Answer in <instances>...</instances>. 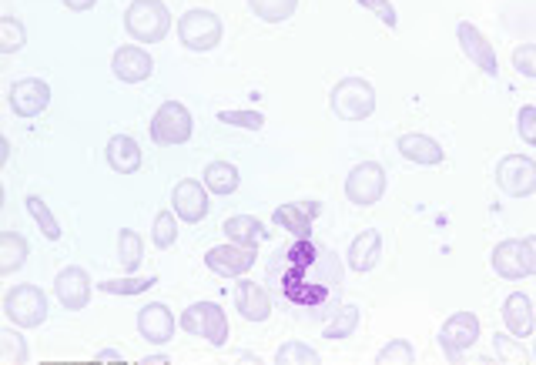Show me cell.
Returning <instances> with one entry per match:
<instances>
[{"mask_svg":"<svg viewBox=\"0 0 536 365\" xmlns=\"http://www.w3.org/2000/svg\"><path fill=\"white\" fill-rule=\"evenodd\" d=\"M124 31L138 44H161L171 31V11L161 0H134L124 11Z\"/></svg>","mask_w":536,"mask_h":365,"instance_id":"1","label":"cell"},{"mask_svg":"<svg viewBox=\"0 0 536 365\" xmlns=\"http://www.w3.org/2000/svg\"><path fill=\"white\" fill-rule=\"evenodd\" d=\"M47 312H51V305H47L44 288H37V285H14L11 292L4 295V315L24 332L41 329L47 322Z\"/></svg>","mask_w":536,"mask_h":365,"instance_id":"2","label":"cell"},{"mask_svg":"<svg viewBox=\"0 0 536 365\" xmlns=\"http://www.w3.org/2000/svg\"><path fill=\"white\" fill-rule=\"evenodd\" d=\"M178 329H185L188 335H198V339H205L208 345L222 349L228 342V315L218 302H195L181 312Z\"/></svg>","mask_w":536,"mask_h":365,"instance_id":"3","label":"cell"},{"mask_svg":"<svg viewBox=\"0 0 536 365\" xmlns=\"http://www.w3.org/2000/svg\"><path fill=\"white\" fill-rule=\"evenodd\" d=\"M332 111L342 121H366L376 111V88L366 78H342L332 88Z\"/></svg>","mask_w":536,"mask_h":365,"instance_id":"4","label":"cell"},{"mask_svg":"<svg viewBox=\"0 0 536 365\" xmlns=\"http://www.w3.org/2000/svg\"><path fill=\"white\" fill-rule=\"evenodd\" d=\"M151 141L165 144V148H175V144H185L195 131V118L181 101H161V108L155 111V118L148 124Z\"/></svg>","mask_w":536,"mask_h":365,"instance_id":"5","label":"cell"},{"mask_svg":"<svg viewBox=\"0 0 536 365\" xmlns=\"http://www.w3.org/2000/svg\"><path fill=\"white\" fill-rule=\"evenodd\" d=\"M222 17L212 14V11H201V7H195V11H185L178 21V37L181 44L188 47V51H212V47L222 44Z\"/></svg>","mask_w":536,"mask_h":365,"instance_id":"6","label":"cell"},{"mask_svg":"<svg viewBox=\"0 0 536 365\" xmlns=\"http://www.w3.org/2000/svg\"><path fill=\"white\" fill-rule=\"evenodd\" d=\"M480 332V319L473 312H453L443 322V329H439V349L446 352L449 362H459L466 349H473L480 342Z\"/></svg>","mask_w":536,"mask_h":365,"instance_id":"7","label":"cell"},{"mask_svg":"<svg viewBox=\"0 0 536 365\" xmlns=\"http://www.w3.org/2000/svg\"><path fill=\"white\" fill-rule=\"evenodd\" d=\"M496 185L506 198H530L536 191V161L530 155H506L496 165Z\"/></svg>","mask_w":536,"mask_h":365,"instance_id":"8","label":"cell"},{"mask_svg":"<svg viewBox=\"0 0 536 365\" xmlns=\"http://www.w3.org/2000/svg\"><path fill=\"white\" fill-rule=\"evenodd\" d=\"M382 195H386V168H382L379 161H362V165L349 171L346 198L352 205L369 208V205H376V201H382Z\"/></svg>","mask_w":536,"mask_h":365,"instance_id":"9","label":"cell"},{"mask_svg":"<svg viewBox=\"0 0 536 365\" xmlns=\"http://www.w3.org/2000/svg\"><path fill=\"white\" fill-rule=\"evenodd\" d=\"M91 292H94V282H91V275L84 272L81 265H67L54 278V295H57V302H61L67 312L88 309Z\"/></svg>","mask_w":536,"mask_h":365,"instance_id":"10","label":"cell"},{"mask_svg":"<svg viewBox=\"0 0 536 365\" xmlns=\"http://www.w3.org/2000/svg\"><path fill=\"white\" fill-rule=\"evenodd\" d=\"M258 258V245H218L212 252H205V265L212 268L218 278H242L245 272H252Z\"/></svg>","mask_w":536,"mask_h":365,"instance_id":"11","label":"cell"},{"mask_svg":"<svg viewBox=\"0 0 536 365\" xmlns=\"http://www.w3.org/2000/svg\"><path fill=\"white\" fill-rule=\"evenodd\" d=\"M7 104H11V111L21 114V118H37V114H44L47 104H51V84L44 78L14 81L11 91H7Z\"/></svg>","mask_w":536,"mask_h":365,"instance_id":"12","label":"cell"},{"mask_svg":"<svg viewBox=\"0 0 536 365\" xmlns=\"http://www.w3.org/2000/svg\"><path fill=\"white\" fill-rule=\"evenodd\" d=\"M111 71L124 84H145L155 74V57L138 44H124L111 57Z\"/></svg>","mask_w":536,"mask_h":365,"instance_id":"13","label":"cell"},{"mask_svg":"<svg viewBox=\"0 0 536 365\" xmlns=\"http://www.w3.org/2000/svg\"><path fill=\"white\" fill-rule=\"evenodd\" d=\"M171 208L185 225H198L201 218L208 215V188L205 181L195 178H181L175 191H171Z\"/></svg>","mask_w":536,"mask_h":365,"instance_id":"14","label":"cell"},{"mask_svg":"<svg viewBox=\"0 0 536 365\" xmlns=\"http://www.w3.org/2000/svg\"><path fill=\"white\" fill-rule=\"evenodd\" d=\"M456 37H459V47H463V54L469 57V61L480 67L483 74H490V78H496V71H500V61H496L493 44L486 41L480 27L469 24V21H459V24H456Z\"/></svg>","mask_w":536,"mask_h":365,"instance_id":"15","label":"cell"},{"mask_svg":"<svg viewBox=\"0 0 536 365\" xmlns=\"http://www.w3.org/2000/svg\"><path fill=\"white\" fill-rule=\"evenodd\" d=\"M178 322H175V312L168 309V305L161 302H148L145 309L138 312V332L141 339L151 342V345H165L171 342V335H175Z\"/></svg>","mask_w":536,"mask_h":365,"instance_id":"16","label":"cell"},{"mask_svg":"<svg viewBox=\"0 0 536 365\" xmlns=\"http://www.w3.org/2000/svg\"><path fill=\"white\" fill-rule=\"evenodd\" d=\"M322 215L319 201H289V205L275 208V225H282L285 232H292L295 238H312V225L315 218Z\"/></svg>","mask_w":536,"mask_h":365,"instance_id":"17","label":"cell"},{"mask_svg":"<svg viewBox=\"0 0 536 365\" xmlns=\"http://www.w3.org/2000/svg\"><path fill=\"white\" fill-rule=\"evenodd\" d=\"M396 148H399V155L406 158V161H413V165L419 168H436V165H443V144H439L436 138H429V134L423 131H409V134H402V138L396 141Z\"/></svg>","mask_w":536,"mask_h":365,"instance_id":"18","label":"cell"},{"mask_svg":"<svg viewBox=\"0 0 536 365\" xmlns=\"http://www.w3.org/2000/svg\"><path fill=\"white\" fill-rule=\"evenodd\" d=\"M235 309L245 322H268V315H272V295L258 282L242 278L235 285Z\"/></svg>","mask_w":536,"mask_h":365,"instance_id":"19","label":"cell"},{"mask_svg":"<svg viewBox=\"0 0 536 365\" xmlns=\"http://www.w3.org/2000/svg\"><path fill=\"white\" fill-rule=\"evenodd\" d=\"M503 322H506V329H510V335H516V339H526V335H533L536 332V312H533V299H530V295H523V292L506 295Z\"/></svg>","mask_w":536,"mask_h":365,"instance_id":"20","label":"cell"},{"mask_svg":"<svg viewBox=\"0 0 536 365\" xmlns=\"http://www.w3.org/2000/svg\"><path fill=\"white\" fill-rule=\"evenodd\" d=\"M379 258H382V235L376 232V228L359 232L356 238H352V245H349V272L366 275V272H372V268L379 265Z\"/></svg>","mask_w":536,"mask_h":365,"instance_id":"21","label":"cell"},{"mask_svg":"<svg viewBox=\"0 0 536 365\" xmlns=\"http://www.w3.org/2000/svg\"><path fill=\"white\" fill-rule=\"evenodd\" d=\"M104 158H108V165L118 171V175H134V171L141 168V148L131 134H114L108 141V148H104Z\"/></svg>","mask_w":536,"mask_h":365,"instance_id":"22","label":"cell"},{"mask_svg":"<svg viewBox=\"0 0 536 365\" xmlns=\"http://www.w3.org/2000/svg\"><path fill=\"white\" fill-rule=\"evenodd\" d=\"M493 272L500 278H510V282H520L530 272H526V262H523V242H516V238H506L493 248Z\"/></svg>","mask_w":536,"mask_h":365,"instance_id":"23","label":"cell"},{"mask_svg":"<svg viewBox=\"0 0 536 365\" xmlns=\"http://www.w3.org/2000/svg\"><path fill=\"white\" fill-rule=\"evenodd\" d=\"M31 255V242L17 232H0V275H14Z\"/></svg>","mask_w":536,"mask_h":365,"instance_id":"24","label":"cell"},{"mask_svg":"<svg viewBox=\"0 0 536 365\" xmlns=\"http://www.w3.org/2000/svg\"><path fill=\"white\" fill-rule=\"evenodd\" d=\"M225 238L228 242H238V245H258L268 238V228L258 222L255 215H232L225 222Z\"/></svg>","mask_w":536,"mask_h":365,"instance_id":"25","label":"cell"},{"mask_svg":"<svg viewBox=\"0 0 536 365\" xmlns=\"http://www.w3.org/2000/svg\"><path fill=\"white\" fill-rule=\"evenodd\" d=\"M205 188L215 191V195H235L238 185H242V175H238V168L232 161H212V165H205Z\"/></svg>","mask_w":536,"mask_h":365,"instance_id":"26","label":"cell"},{"mask_svg":"<svg viewBox=\"0 0 536 365\" xmlns=\"http://www.w3.org/2000/svg\"><path fill=\"white\" fill-rule=\"evenodd\" d=\"M118 262L124 268V275H138L141 262H145V242L131 228H121L118 232Z\"/></svg>","mask_w":536,"mask_h":365,"instance_id":"27","label":"cell"},{"mask_svg":"<svg viewBox=\"0 0 536 365\" xmlns=\"http://www.w3.org/2000/svg\"><path fill=\"white\" fill-rule=\"evenodd\" d=\"M248 7H252V14L258 17V21L282 24V21H289V17H295V11H299V0H248Z\"/></svg>","mask_w":536,"mask_h":365,"instance_id":"28","label":"cell"},{"mask_svg":"<svg viewBox=\"0 0 536 365\" xmlns=\"http://www.w3.org/2000/svg\"><path fill=\"white\" fill-rule=\"evenodd\" d=\"M24 205H27V211H31V218L37 222V228H41V235L47 238V242H57V238H61V222H57L54 211L47 208V201L41 195H27Z\"/></svg>","mask_w":536,"mask_h":365,"instance_id":"29","label":"cell"},{"mask_svg":"<svg viewBox=\"0 0 536 365\" xmlns=\"http://www.w3.org/2000/svg\"><path fill=\"white\" fill-rule=\"evenodd\" d=\"M359 325V305H339V315L335 319H325L322 322V335L325 339H349Z\"/></svg>","mask_w":536,"mask_h":365,"instance_id":"30","label":"cell"},{"mask_svg":"<svg viewBox=\"0 0 536 365\" xmlns=\"http://www.w3.org/2000/svg\"><path fill=\"white\" fill-rule=\"evenodd\" d=\"M158 278L148 275V278H138V275H124V278H104L98 285L104 295H141L148 292V288H155Z\"/></svg>","mask_w":536,"mask_h":365,"instance_id":"31","label":"cell"},{"mask_svg":"<svg viewBox=\"0 0 536 365\" xmlns=\"http://www.w3.org/2000/svg\"><path fill=\"white\" fill-rule=\"evenodd\" d=\"M151 242H155L161 252L175 248V242H178V215L175 211H165V208L158 211L155 225H151Z\"/></svg>","mask_w":536,"mask_h":365,"instance_id":"32","label":"cell"},{"mask_svg":"<svg viewBox=\"0 0 536 365\" xmlns=\"http://www.w3.org/2000/svg\"><path fill=\"white\" fill-rule=\"evenodd\" d=\"M322 355L305 342H285L275 352V365H319Z\"/></svg>","mask_w":536,"mask_h":365,"instance_id":"33","label":"cell"},{"mask_svg":"<svg viewBox=\"0 0 536 365\" xmlns=\"http://www.w3.org/2000/svg\"><path fill=\"white\" fill-rule=\"evenodd\" d=\"M0 362L4 365H21L31 362V352H27V342L21 339L17 329H4L0 332Z\"/></svg>","mask_w":536,"mask_h":365,"instance_id":"34","label":"cell"},{"mask_svg":"<svg viewBox=\"0 0 536 365\" xmlns=\"http://www.w3.org/2000/svg\"><path fill=\"white\" fill-rule=\"evenodd\" d=\"M413 362H416V349L406 339H392L376 352V365H413Z\"/></svg>","mask_w":536,"mask_h":365,"instance_id":"35","label":"cell"},{"mask_svg":"<svg viewBox=\"0 0 536 365\" xmlns=\"http://www.w3.org/2000/svg\"><path fill=\"white\" fill-rule=\"evenodd\" d=\"M27 44V31L17 17H0V54H17Z\"/></svg>","mask_w":536,"mask_h":365,"instance_id":"36","label":"cell"},{"mask_svg":"<svg viewBox=\"0 0 536 365\" xmlns=\"http://www.w3.org/2000/svg\"><path fill=\"white\" fill-rule=\"evenodd\" d=\"M218 121L235 124V128H248V131H262L265 128V114L262 111H218Z\"/></svg>","mask_w":536,"mask_h":365,"instance_id":"37","label":"cell"},{"mask_svg":"<svg viewBox=\"0 0 536 365\" xmlns=\"http://www.w3.org/2000/svg\"><path fill=\"white\" fill-rule=\"evenodd\" d=\"M516 134L530 144V148H536V104H523L520 114H516Z\"/></svg>","mask_w":536,"mask_h":365,"instance_id":"38","label":"cell"},{"mask_svg":"<svg viewBox=\"0 0 536 365\" xmlns=\"http://www.w3.org/2000/svg\"><path fill=\"white\" fill-rule=\"evenodd\" d=\"M513 67L523 74V78L536 81V44H520L513 51Z\"/></svg>","mask_w":536,"mask_h":365,"instance_id":"39","label":"cell"},{"mask_svg":"<svg viewBox=\"0 0 536 365\" xmlns=\"http://www.w3.org/2000/svg\"><path fill=\"white\" fill-rule=\"evenodd\" d=\"M356 4L362 7V11H369V14H376L382 24L386 27H396V7H392V0H356Z\"/></svg>","mask_w":536,"mask_h":365,"instance_id":"40","label":"cell"},{"mask_svg":"<svg viewBox=\"0 0 536 365\" xmlns=\"http://www.w3.org/2000/svg\"><path fill=\"white\" fill-rule=\"evenodd\" d=\"M493 345H496V352H500V359H503V362H526L523 355H520V352H523L520 345L506 339L503 332H500V335H493Z\"/></svg>","mask_w":536,"mask_h":365,"instance_id":"41","label":"cell"},{"mask_svg":"<svg viewBox=\"0 0 536 365\" xmlns=\"http://www.w3.org/2000/svg\"><path fill=\"white\" fill-rule=\"evenodd\" d=\"M523 262H526V272L536 275V235L523 238Z\"/></svg>","mask_w":536,"mask_h":365,"instance_id":"42","label":"cell"},{"mask_svg":"<svg viewBox=\"0 0 536 365\" xmlns=\"http://www.w3.org/2000/svg\"><path fill=\"white\" fill-rule=\"evenodd\" d=\"M94 4H98V0H64V7H67V11H74V14H84V11H91Z\"/></svg>","mask_w":536,"mask_h":365,"instance_id":"43","label":"cell"},{"mask_svg":"<svg viewBox=\"0 0 536 365\" xmlns=\"http://www.w3.org/2000/svg\"><path fill=\"white\" fill-rule=\"evenodd\" d=\"M98 359H101V362H104V359H111V362H121L124 355H121V352H114V349H101V352H98Z\"/></svg>","mask_w":536,"mask_h":365,"instance_id":"44","label":"cell"},{"mask_svg":"<svg viewBox=\"0 0 536 365\" xmlns=\"http://www.w3.org/2000/svg\"><path fill=\"white\" fill-rule=\"evenodd\" d=\"M158 362L165 365L168 359H165V355H151V359H145V365H158Z\"/></svg>","mask_w":536,"mask_h":365,"instance_id":"45","label":"cell"},{"mask_svg":"<svg viewBox=\"0 0 536 365\" xmlns=\"http://www.w3.org/2000/svg\"><path fill=\"white\" fill-rule=\"evenodd\" d=\"M530 359H533V362H536V345H533V355H530Z\"/></svg>","mask_w":536,"mask_h":365,"instance_id":"46","label":"cell"}]
</instances>
